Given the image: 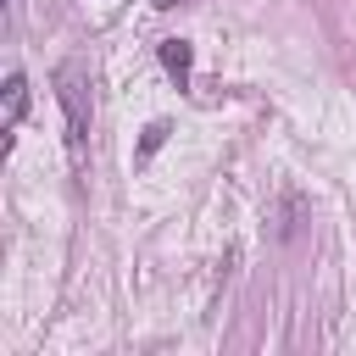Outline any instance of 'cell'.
<instances>
[{
    "instance_id": "cell-1",
    "label": "cell",
    "mask_w": 356,
    "mask_h": 356,
    "mask_svg": "<svg viewBox=\"0 0 356 356\" xmlns=\"http://www.w3.org/2000/svg\"><path fill=\"white\" fill-rule=\"evenodd\" d=\"M56 95H61V111H67V150H72V167H83V150H89V83L78 67H61L56 72Z\"/></svg>"
},
{
    "instance_id": "cell-2",
    "label": "cell",
    "mask_w": 356,
    "mask_h": 356,
    "mask_svg": "<svg viewBox=\"0 0 356 356\" xmlns=\"http://www.w3.org/2000/svg\"><path fill=\"white\" fill-rule=\"evenodd\" d=\"M189 61H195V50H189V39H161V67L172 72V83H178V89L189 83Z\"/></svg>"
},
{
    "instance_id": "cell-3",
    "label": "cell",
    "mask_w": 356,
    "mask_h": 356,
    "mask_svg": "<svg viewBox=\"0 0 356 356\" xmlns=\"http://www.w3.org/2000/svg\"><path fill=\"white\" fill-rule=\"evenodd\" d=\"M22 111H28V78H22V72H11V78H6V134H17Z\"/></svg>"
},
{
    "instance_id": "cell-4",
    "label": "cell",
    "mask_w": 356,
    "mask_h": 356,
    "mask_svg": "<svg viewBox=\"0 0 356 356\" xmlns=\"http://www.w3.org/2000/svg\"><path fill=\"white\" fill-rule=\"evenodd\" d=\"M167 134H172V128H167V122H150V128H145V145H139V156H156V150H161V139H167Z\"/></svg>"
}]
</instances>
